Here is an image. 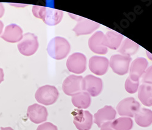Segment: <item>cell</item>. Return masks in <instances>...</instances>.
I'll list each match as a JSON object with an SVG mask.
<instances>
[{"label":"cell","instance_id":"e0dca14e","mask_svg":"<svg viewBox=\"0 0 152 130\" xmlns=\"http://www.w3.org/2000/svg\"><path fill=\"white\" fill-rule=\"evenodd\" d=\"M100 27V24L90 20L83 18L79 21L73 29L76 35L90 34Z\"/></svg>","mask_w":152,"mask_h":130},{"label":"cell","instance_id":"8fae6325","mask_svg":"<svg viewBox=\"0 0 152 130\" xmlns=\"http://www.w3.org/2000/svg\"><path fill=\"white\" fill-rule=\"evenodd\" d=\"M27 115L31 122L39 124L47 120L48 112L44 106L35 103L28 107Z\"/></svg>","mask_w":152,"mask_h":130},{"label":"cell","instance_id":"603a6c76","mask_svg":"<svg viewBox=\"0 0 152 130\" xmlns=\"http://www.w3.org/2000/svg\"><path fill=\"white\" fill-rule=\"evenodd\" d=\"M111 127L115 130H130L133 125V122L130 118L122 117L111 123Z\"/></svg>","mask_w":152,"mask_h":130},{"label":"cell","instance_id":"44dd1931","mask_svg":"<svg viewBox=\"0 0 152 130\" xmlns=\"http://www.w3.org/2000/svg\"><path fill=\"white\" fill-rule=\"evenodd\" d=\"M138 98L146 107L152 106V85L143 83L138 89Z\"/></svg>","mask_w":152,"mask_h":130},{"label":"cell","instance_id":"d6986e66","mask_svg":"<svg viewBox=\"0 0 152 130\" xmlns=\"http://www.w3.org/2000/svg\"><path fill=\"white\" fill-rule=\"evenodd\" d=\"M136 123L141 127H148L152 124V111L143 108L134 115Z\"/></svg>","mask_w":152,"mask_h":130},{"label":"cell","instance_id":"ac0fdd59","mask_svg":"<svg viewBox=\"0 0 152 130\" xmlns=\"http://www.w3.org/2000/svg\"><path fill=\"white\" fill-rule=\"evenodd\" d=\"M123 38V35L114 31H109L104 35V44L107 47L115 50L120 47Z\"/></svg>","mask_w":152,"mask_h":130},{"label":"cell","instance_id":"4316f807","mask_svg":"<svg viewBox=\"0 0 152 130\" xmlns=\"http://www.w3.org/2000/svg\"><path fill=\"white\" fill-rule=\"evenodd\" d=\"M111 122H107L104 123L100 126V130H115L111 125Z\"/></svg>","mask_w":152,"mask_h":130},{"label":"cell","instance_id":"9a60e30c","mask_svg":"<svg viewBox=\"0 0 152 130\" xmlns=\"http://www.w3.org/2000/svg\"><path fill=\"white\" fill-rule=\"evenodd\" d=\"M116 111L111 106L106 105L100 109L94 114V122L100 128L102 124L107 122H111L115 119Z\"/></svg>","mask_w":152,"mask_h":130},{"label":"cell","instance_id":"9c48e42d","mask_svg":"<svg viewBox=\"0 0 152 130\" xmlns=\"http://www.w3.org/2000/svg\"><path fill=\"white\" fill-rule=\"evenodd\" d=\"M66 66L71 72L77 74H82L86 69V56L80 53L71 54L67 60Z\"/></svg>","mask_w":152,"mask_h":130},{"label":"cell","instance_id":"83f0119b","mask_svg":"<svg viewBox=\"0 0 152 130\" xmlns=\"http://www.w3.org/2000/svg\"><path fill=\"white\" fill-rule=\"evenodd\" d=\"M4 12H5V9L3 4L2 3H0V18L3 17L4 14Z\"/></svg>","mask_w":152,"mask_h":130},{"label":"cell","instance_id":"4dcf8cb0","mask_svg":"<svg viewBox=\"0 0 152 130\" xmlns=\"http://www.w3.org/2000/svg\"><path fill=\"white\" fill-rule=\"evenodd\" d=\"M0 130H14L13 128L11 127H1Z\"/></svg>","mask_w":152,"mask_h":130},{"label":"cell","instance_id":"8992f818","mask_svg":"<svg viewBox=\"0 0 152 130\" xmlns=\"http://www.w3.org/2000/svg\"><path fill=\"white\" fill-rule=\"evenodd\" d=\"M116 109L121 116L133 118L140 110V104L133 97H127L118 103Z\"/></svg>","mask_w":152,"mask_h":130},{"label":"cell","instance_id":"ba28073f","mask_svg":"<svg viewBox=\"0 0 152 130\" xmlns=\"http://www.w3.org/2000/svg\"><path fill=\"white\" fill-rule=\"evenodd\" d=\"M74 123L79 130H90L93 123V115L82 110H75L73 112Z\"/></svg>","mask_w":152,"mask_h":130},{"label":"cell","instance_id":"5bb4252c","mask_svg":"<svg viewBox=\"0 0 152 130\" xmlns=\"http://www.w3.org/2000/svg\"><path fill=\"white\" fill-rule=\"evenodd\" d=\"M148 66L147 60L143 57H138L133 62L130 68V79L134 82H138L140 77L143 75Z\"/></svg>","mask_w":152,"mask_h":130},{"label":"cell","instance_id":"ffe728a7","mask_svg":"<svg viewBox=\"0 0 152 130\" xmlns=\"http://www.w3.org/2000/svg\"><path fill=\"white\" fill-rule=\"evenodd\" d=\"M72 103L78 109H86L91 105L90 95L85 91L79 93L72 96Z\"/></svg>","mask_w":152,"mask_h":130},{"label":"cell","instance_id":"6da1fadb","mask_svg":"<svg viewBox=\"0 0 152 130\" xmlns=\"http://www.w3.org/2000/svg\"><path fill=\"white\" fill-rule=\"evenodd\" d=\"M33 15L41 19L49 26H56L60 23L63 17V12L58 9L40 6H33Z\"/></svg>","mask_w":152,"mask_h":130},{"label":"cell","instance_id":"2e32d148","mask_svg":"<svg viewBox=\"0 0 152 130\" xmlns=\"http://www.w3.org/2000/svg\"><path fill=\"white\" fill-rule=\"evenodd\" d=\"M23 32L22 29L19 26L15 24H11L6 27L1 37L7 42L17 43L23 39Z\"/></svg>","mask_w":152,"mask_h":130},{"label":"cell","instance_id":"7402d4cb","mask_svg":"<svg viewBox=\"0 0 152 130\" xmlns=\"http://www.w3.org/2000/svg\"><path fill=\"white\" fill-rule=\"evenodd\" d=\"M138 49L139 45L137 44L130 40L129 38H125L120 46L119 53H120L121 55L130 57L135 54Z\"/></svg>","mask_w":152,"mask_h":130},{"label":"cell","instance_id":"f1b7e54d","mask_svg":"<svg viewBox=\"0 0 152 130\" xmlns=\"http://www.w3.org/2000/svg\"><path fill=\"white\" fill-rule=\"evenodd\" d=\"M4 74L3 69L0 68V83L3 82L4 80Z\"/></svg>","mask_w":152,"mask_h":130},{"label":"cell","instance_id":"484cf974","mask_svg":"<svg viewBox=\"0 0 152 130\" xmlns=\"http://www.w3.org/2000/svg\"><path fill=\"white\" fill-rule=\"evenodd\" d=\"M37 130H58V128L52 123L45 122L38 126Z\"/></svg>","mask_w":152,"mask_h":130},{"label":"cell","instance_id":"4fadbf2b","mask_svg":"<svg viewBox=\"0 0 152 130\" xmlns=\"http://www.w3.org/2000/svg\"><path fill=\"white\" fill-rule=\"evenodd\" d=\"M109 60L105 57L93 56L89 60L90 71L97 75H103L108 71Z\"/></svg>","mask_w":152,"mask_h":130},{"label":"cell","instance_id":"52a82bcc","mask_svg":"<svg viewBox=\"0 0 152 130\" xmlns=\"http://www.w3.org/2000/svg\"><path fill=\"white\" fill-rule=\"evenodd\" d=\"M131 60L130 57L115 54L111 57L109 64L114 72L119 75H124L129 71Z\"/></svg>","mask_w":152,"mask_h":130},{"label":"cell","instance_id":"30bf717a","mask_svg":"<svg viewBox=\"0 0 152 130\" xmlns=\"http://www.w3.org/2000/svg\"><path fill=\"white\" fill-rule=\"evenodd\" d=\"M103 89V82L100 78L93 75H88L83 78V91L92 97L99 96Z\"/></svg>","mask_w":152,"mask_h":130},{"label":"cell","instance_id":"7a4b0ae2","mask_svg":"<svg viewBox=\"0 0 152 130\" xmlns=\"http://www.w3.org/2000/svg\"><path fill=\"white\" fill-rule=\"evenodd\" d=\"M70 49V44L66 39L61 37H56L49 42L47 52L53 58L60 60L67 57Z\"/></svg>","mask_w":152,"mask_h":130},{"label":"cell","instance_id":"7c38bea8","mask_svg":"<svg viewBox=\"0 0 152 130\" xmlns=\"http://www.w3.org/2000/svg\"><path fill=\"white\" fill-rule=\"evenodd\" d=\"M105 34L102 31L96 32L88 40V46L93 53L105 55L108 53V49L104 44Z\"/></svg>","mask_w":152,"mask_h":130},{"label":"cell","instance_id":"3957f363","mask_svg":"<svg viewBox=\"0 0 152 130\" xmlns=\"http://www.w3.org/2000/svg\"><path fill=\"white\" fill-rule=\"evenodd\" d=\"M59 97L57 89L52 85H45L39 89L35 93V97L39 103L44 105H51L54 104Z\"/></svg>","mask_w":152,"mask_h":130},{"label":"cell","instance_id":"277c9868","mask_svg":"<svg viewBox=\"0 0 152 130\" xmlns=\"http://www.w3.org/2000/svg\"><path fill=\"white\" fill-rule=\"evenodd\" d=\"M39 43L37 37L32 33H26L23 35V39L18 44L20 53L24 56L34 55L39 49Z\"/></svg>","mask_w":152,"mask_h":130},{"label":"cell","instance_id":"f546056e","mask_svg":"<svg viewBox=\"0 0 152 130\" xmlns=\"http://www.w3.org/2000/svg\"><path fill=\"white\" fill-rule=\"evenodd\" d=\"M3 28H4V24L1 20H0V35H1V34L3 32Z\"/></svg>","mask_w":152,"mask_h":130},{"label":"cell","instance_id":"d4e9b609","mask_svg":"<svg viewBox=\"0 0 152 130\" xmlns=\"http://www.w3.org/2000/svg\"><path fill=\"white\" fill-rule=\"evenodd\" d=\"M142 82L145 84L152 85V66H150L143 74Z\"/></svg>","mask_w":152,"mask_h":130},{"label":"cell","instance_id":"5b68a950","mask_svg":"<svg viewBox=\"0 0 152 130\" xmlns=\"http://www.w3.org/2000/svg\"><path fill=\"white\" fill-rule=\"evenodd\" d=\"M83 78L80 75H71L63 82L62 89L65 94L73 96L83 91Z\"/></svg>","mask_w":152,"mask_h":130},{"label":"cell","instance_id":"cb8c5ba5","mask_svg":"<svg viewBox=\"0 0 152 130\" xmlns=\"http://www.w3.org/2000/svg\"><path fill=\"white\" fill-rule=\"evenodd\" d=\"M139 83L138 82L133 81L130 77H128L125 83V88L126 91L130 94L136 93L139 89Z\"/></svg>","mask_w":152,"mask_h":130}]
</instances>
